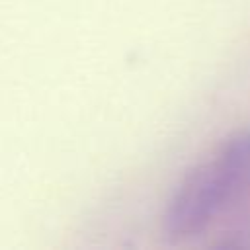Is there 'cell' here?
Instances as JSON below:
<instances>
[{
	"instance_id": "6da1fadb",
	"label": "cell",
	"mask_w": 250,
	"mask_h": 250,
	"mask_svg": "<svg viewBox=\"0 0 250 250\" xmlns=\"http://www.w3.org/2000/svg\"><path fill=\"white\" fill-rule=\"evenodd\" d=\"M250 186V127L227 135L174 188L162 213V232L186 240L203 232Z\"/></svg>"
}]
</instances>
